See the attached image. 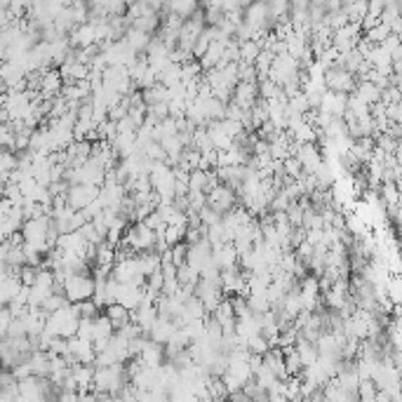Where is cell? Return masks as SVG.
Wrapping results in <instances>:
<instances>
[{
  "mask_svg": "<svg viewBox=\"0 0 402 402\" xmlns=\"http://www.w3.org/2000/svg\"><path fill=\"white\" fill-rule=\"evenodd\" d=\"M268 402H289V400L285 398V396H275V398H270Z\"/></svg>",
  "mask_w": 402,
  "mask_h": 402,
  "instance_id": "1f68e13d",
  "label": "cell"
},
{
  "mask_svg": "<svg viewBox=\"0 0 402 402\" xmlns=\"http://www.w3.org/2000/svg\"><path fill=\"white\" fill-rule=\"evenodd\" d=\"M343 12L348 14L350 24H362L369 14V3H343Z\"/></svg>",
  "mask_w": 402,
  "mask_h": 402,
  "instance_id": "d4e9b609",
  "label": "cell"
},
{
  "mask_svg": "<svg viewBox=\"0 0 402 402\" xmlns=\"http://www.w3.org/2000/svg\"><path fill=\"white\" fill-rule=\"evenodd\" d=\"M355 97L357 99H362L364 104H369V106H377L379 101H381V90L374 85V83H369V80H357V87H355Z\"/></svg>",
  "mask_w": 402,
  "mask_h": 402,
  "instance_id": "ac0fdd59",
  "label": "cell"
},
{
  "mask_svg": "<svg viewBox=\"0 0 402 402\" xmlns=\"http://www.w3.org/2000/svg\"><path fill=\"white\" fill-rule=\"evenodd\" d=\"M282 165H285V174H287L289 179H302V177H304V167H302V163L297 160V156L287 158Z\"/></svg>",
  "mask_w": 402,
  "mask_h": 402,
  "instance_id": "83f0119b",
  "label": "cell"
},
{
  "mask_svg": "<svg viewBox=\"0 0 402 402\" xmlns=\"http://www.w3.org/2000/svg\"><path fill=\"white\" fill-rule=\"evenodd\" d=\"M38 273H40V268L24 266V268L19 270V277H21V282H24L26 287H33V285L38 282Z\"/></svg>",
  "mask_w": 402,
  "mask_h": 402,
  "instance_id": "4dcf8cb0",
  "label": "cell"
},
{
  "mask_svg": "<svg viewBox=\"0 0 402 402\" xmlns=\"http://www.w3.org/2000/svg\"><path fill=\"white\" fill-rule=\"evenodd\" d=\"M167 12L177 14V17H181L184 21H188L191 17H195V14L200 12V5L195 3V0H181V3H170L167 5ZM165 12V14H167Z\"/></svg>",
  "mask_w": 402,
  "mask_h": 402,
  "instance_id": "7402d4cb",
  "label": "cell"
},
{
  "mask_svg": "<svg viewBox=\"0 0 402 402\" xmlns=\"http://www.w3.org/2000/svg\"><path fill=\"white\" fill-rule=\"evenodd\" d=\"M12 323H14V313L10 311V306H3V311H0V334H3V339L10 332Z\"/></svg>",
  "mask_w": 402,
  "mask_h": 402,
  "instance_id": "f546056e",
  "label": "cell"
},
{
  "mask_svg": "<svg viewBox=\"0 0 402 402\" xmlns=\"http://www.w3.org/2000/svg\"><path fill=\"white\" fill-rule=\"evenodd\" d=\"M177 330H179V327L174 325L172 318H160L158 323H156V327H153V332H151L149 339L160 343V346H167V343L172 341V336H174V332H177Z\"/></svg>",
  "mask_w": 402,
  "mask_h": 402,
  "instance_id": "2e32d148",
  "label": "cell"
},
{
  "mask_svg": "<svg viewBox=\"0 0 402 402\" xmlns=\"http://www.w3.org/2000/svg\"><path fill=\"white\" fill-rule=\"evenodd\" d=\"M127 386V367L125 364H108V367L94 369L92 391L101 398H118Z\"/></svg>",
  "mask_w": 402,
  "mask_h": 402,
  "instance_id": "6da1fadb",
  "label": "cell"
},
{
  "mask_svg": "<svg viewBox=\"0 0 402 402\" xmlns=\"http://www.w3.org/2000/svg\"><path fill=\"white\" fill-rule=\"evenodd\" d=\"M177 280H179L181 287L195 289V287H198V282H200V273L186 264V266H181V268L177 270Z\"/></svg>",
  "mask_w": 402,
  "mask_h": 402,
  "instance_id": "484cf974",
  "label": "cell"
},
{
  "mask_svg": "<svg viewBox=\"0 0 402 402\" xmlns=\"http://www.w3.org/2000/svg\"><path fill=\"white\" fill-rule=\"evenodd\" d=\"M125 243L132 247L137 254L142 252H156L158 245V233L149 229L146 224H134L132 229H127L125 233Z\"/></svg>",
  "mask_w": 402,
  "mask_h": 402,
  "instance_id": "3957f363",
  "label": "cell"
},
{
  "mask_svg": "<svg viewBox=\"0 0 402 402\" xmlns=\"http://www.w3.org/2000/svg\"><path fill=\"white\" fill-rule=\"evenodd\" d=\"M125 40H127V45L134 50V52H146V50H149V45L153 42L151 33L139 31V28H134V26H132V28H127Z\"/></svg>",
  "mask_w": 402,
  "mask_h": 402,
  "instance_id": "44dd1931",
  "label": "cell"
},
{
  "mask_svg": "<svg viewBox=\"0 0 402 402\" xmlns=\"http://www.w3.org/2000/svg\"><path fill=\"white\" fill-rule=\"evenodd\" d=\"M396 186H398V191H400V195H402V177H400V179L396 181Z\"/></svg>",
  "mask_w": 402,
  "mask_h": 402,
  "instance_id": "d6a6232c",
  "label": "cell"
},
{
  "mask_svg": "<svg viewBox=\"0 0 402 402\" xmlns=\"http://www.w3.org/2000/svg\"><path fill=\"white\" fill-rule=\"evenodd\" d=\"M259 99V83H238V87L233 90V101L243 108H252Z\"/></svg>",
  "mask_w": 402,
  "mask_h": 402,
  "instance_id": "5bb4252c",
  "label": "cell"
},
{
  "mask_svg": "<svg viewBox=\"0 0 402 402\" xmlns=\"http://www.w3.org/2000/svg\"><path fill=\"white\" fill-rule=\"evenodd\" d=\"M101 195V188L99 186H87V184H73L67 193V202L71 209L76 212H83L87 209L94 200H99Z\"/></svg>",
  "mask_w": 402,
  "mask_h": 402,
  "instance_id": "5b68a950",
  "label": "cell"
},
{
  "mask_svg": "<svg viewBox=\"0 0 402 402\" xmlns=\"http://www.w3.org/2000/svg\"><path fill=\"white\" fill-rule=\"evenodd\" d=\"M94 289H97V280H94V275H90V273L71 275L67 280V285H64V297H67L71 304L92 302Z\"/></svg>",
  "mask_w": 402,
  "mask_h": 402,
  "instance_id": "7a4b0ae2",
  "label": "cell"
},
{
  "mask_svg": "<svg viewBox=\"0 0 402 402\" xmlns=\"http://www.w3.org/2000/svg\"><path fill=\"white\" fill-rule=\"evenodd\" d=\"M325 83L330 92H341V94H353L357 87L355 76L346 69H330L325 73Z\"/></svg>",
  "mask_w": 402,
  "mask_h": 402,
  "instance_id": "8992f818",
  "label": "cell"
},
{
  "mask_svg": "<svg viewBox=\"0 0 402 402\" xmlns=\"http://www.w3.org/2000/svg\"><path fill=\"white\" fill-rule=\"evenodd\" d=\"M264 364L270 372H273L277 379H280V381H287V379H292L289 372H287V364H285L282 348H270L268 353L264 355Z\"/></svg>",
  "mask_w": 402,
  "mask_h": 402,
  "instance_id": "9a60e30c",
  "label": "cell"
},
{
  "mask_svg": "<svg viewBox=\"0 0 402 402\" xmlns=\"http://www.w3.org/2000/svg\"><path fill=\"white\" fill-rule=\"evenodd\" d=\"M264 52L259 40H247V42H240V62L245 64H254L259 59V54Z\"/></svg>",
  "mask_w": 402,
  "mask_h": 402,
  "instance_id": "cb8c5ba5",
  "label": "cell"
},
{
  "mask_svg": "<svg viewBox=\"0 0 402 402\" xmlns=\"http://www.w3.org/2000/svg\"><path fill=\"white\" fill-rule=\"evenodd\" d=\"M247 350H250L252 355H257V357H264L268 350H270V343L264 334H257V336H252L250 341H247Z\"/></svg>",
  "mask_w": 402,
  "mask_h": 402,
  "instance_id": "4316f807",
  "label": "cell"
},
{
  "mask_svg": "<svg viewBox=\"0 0 402 402\" xmlns=\"http://www.w3.org/2000/svg\"><path fill=\"white\" fill-rule=\"evenodd\" d=\"M78 311H80V320H97L99 318V306L94 302L78 304Z\"/></svg>",
  "mask_w": 402,
  "mask_h": 402,
  "instance_id": "f1b7e54d",
  "label": "cell"
},
{
  "mask_svg": "<svg viewBox=\"0 0 402 402\" xmlns=\"http://www.w3.org/2000/svg\"><path fill=\"white\" fill-rule=\"evenodd\" d=\"M106 318L111 320L113 327H115V332H118V330H122L125 325L132 323V311L125 309L122 304H111V306L106 309Z\"/></svg>",
  "mask_w": 402,
  "mask_h": 402,
  "instance_id": "d6986e66",
  "label": "cell"
},
{
  "mask_svg": "<svg viewBox=\"0 0 402 402\" xmlns=\"http://www.w3.org/2000/svg\"><path fill=\"white\" fill-rule=\"evenodd\" d=\"M165 357H167V350L165 346H160L153 339H146L142 353H139V360H142L146 367H153V369H160L165 364Z\"/></svg>",
  "mask_w": 402,
  "mask_h": 402,
  "instance_id": "8fae6325",
  "label": "cell"
},
{
  "mask_svg": "<svg viewBox=\"0 0 402 402\" xmlns=\"http://www.w3.org/2000/svg\"><path fill=\"white\" fill-rule=\"evenodd\" d=\"M277 313H280V311H277ZM282 313H285V316H289L292 320H297L304 313V302H302V292H299V287L292 289L289 294L285 297Z\"/></svg>",
  "mask_w": 402,
  "mask_h": 402,
  "instance_id": "ffe728a7",
  "label": "cell"
},
{
  "mask_svg": "<svg viewBox=\"0 0 402 402\" xmlns=\"http://www.w3.org/2000/svg\"><path fill=\"white\" fill-rule=\"evenodd\" d=\"M323 396H325L327 402H350V400H355V396H350V393L343 389V386L336 381V379H332V381L325 386Z\"/></svg>",
  "mask_w": 402,
  "mask_h": 402,
  "instance_id": "603a6c76",
  "label": "cell"
},
{
  "mask_svg": "<svg viewBox=\"0 0 402 402\" xmlns=\"http://www.w3.org/2000/svg\"><path fill=\"white\" fill-rule=\"evenodd\" d=\"M144 292H146V287H139V285L120 282L118 294H115V304H122L130 311H139V306L144 302Z\"/></svg>",
  "mask_w": 402,
  "mask_h": 402,
  "instance_id": "30bf717a",
  "label": "cell"
},
{
  "mask_svg": "<svg viewBox=\"0 0 402 402\" xmlns=\"http://www.w3.org/2000/svg\"><path fill=\"white\" fill-rule=\"evenodd\" d=\"M297 160L304 167V174H316L318 167L325 163L323 160V149L318 144H299Z\"/></svg>",
  "mask_w": 402,
  "mask_h": 402,
  "instance_id": "ba28073f",
  "label": "cell"
},
{
  "mask_svg": "<svg viewBox=\"0 0 402 402\" xmlns=\"http://www.w3.org/2000/svg\"><path fill=\"white\" fill-rule=\"evenodd\" d=\"M21 289H24V282H21L19 275L14 273L0 275V302H3V306H10L14 299L19 297Z\"/></svg>",
  "mask_w": 402,
  "mask_h": 402,
  "instance_id": "4fadbf2b",
  "label": "cell"
},
{
  "mask_svg": "<svg viewBox=\"0 0 402 402\" xmlns=\"http://www.w3.org/2000/svg\"><path fill=\"white\" fill-rule=\"evenodd\" d=\"M400 402H402V400H400Z\"/></svg>",
  "mask_w": 402,
  "mask_h": 402,
  "instance_id": "e575fe53",
  "label": "cell"
},
{
  "mask_svg": "<svg viewBox=\"0 0 402 402\" xmlns=\"http://www.w3.org/2000/svg\"><path fill=\"white\" fill-rule=\"evenodd\" d=\"M240 205V195L236 188L226 186L222 184L219 188H214L209 195H207V207H212L217 212V214H229V212H233Z\"/></svg>",
  "mask_w": 402,
  "mask_h": 402,
  "instance_id": "277c9868",
  "label": "cell"
},
{
  "mask_svg": "<svg viewBox=\"0 0 402 402\" xmlns=\"http://www.w3.org/2000/svg\"><path fill=\"white\" fill-rule=\"evenodd\" d=\"M348 99H350V94H341V92H330V90H327L323 101H320V111L327 113L330 118H343V115L348 113Z\"/></svg>",
  "mask_w": 402,
  "mask_h": 402,
  "instance_id": "9c48e42d",
  "label": "cell"
},
{
  "mask_svg": "<svg viewBox=\"0 0 402 402\" xmlns=\"http://www.w3.org/2000/svg\"><path fill=\"white\" fill-rule=\"evenodd\" d=\"M245 24L254 28L259 35L268 33V26H270V10H268V3H252L245 7Z\"/></svg>",
  "mask_w": 402,
  "mask_h": 402,
  "instance_id": "52a82bcc",
  "label": "cell"
},
{
  "mask_svg": "<svg viewBox=\"0 0 402 402\" xmlns=\"http://www.w3.org/2000/svg\"><path fill=\"white\" fill-rule=\"evenodd\" d=\"M209 402H229V400H226V398H222V400H209Z\"/></svg>",
  "mask_w": 402,
  "mask_h": 402,
  "instance_id": "836d02e7",
  "label": "cell"
},
{
  "mask_svg": "<svg viewBox=\"0 0 402 402\" xmlns=\"http://www.w3.org/2000/svg\"><path fill=\"white\" fill-rule=\"evenodd\" d=\"M212 257H214L217 266L222 270H233V268H238V264H240V254H238L236 245H233V243H224V245L214 247V250H212Z\"/></svg>",
  "mask_w": 402,
  "mask_h": 402,
  "instance_id": "7c38bea8",
  "label": "cell"
},
{
  "mask_svg": "<svg viewBox=\"0 0 402 402\" xmlns=\"http://www.w3.org/2000/svg\"><path fill=\"white\" fill-rule=\"evenodd\" d=\"M137 264H139V270H142V275L149 280L153 273H158V270L163 268V257H160L158 252H142L137 254Z\"/></svg>",
  "mask_w": 402,
  "mask_h": 402,
  "instance_id": "e0dca14e",
  "label": "cell"
}]
</instances>
